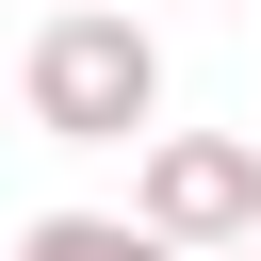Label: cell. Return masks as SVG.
<instances>
[{
	"mask_svg": "<svg viewBox=\"0 0 261 261\" xmlns=\"http://www.w3.org/2000/svg\"><path fill=\"white\" fill-rule=\"evenodd\" d=\"M16 261H179V245H163L147 212H33V228H16Z\"/></svg>",
	"mask_w": 261,
	"mask_h": 261,
	"instance_id": "3",
	"label": "cell"
},
{
	"mask_svg": "<svg viewBox=\"0 0 261 261\" xmlns=\"http://www.w3.org/2000/svg\"><path fill=\"white\" fill-rule=\"evenodd\" d=\"M212 261H245V245H212Z\"/></svg>",
	"mask_w": 261,
	"mask_h": 261,
	"instance_id": "5",
	"label": "cell"
},
{
	"mask_svg": "<svg viewBox=\"0 0 261 261\" xmlns=\"http://www.w3.org/2000/svg\"><path fill=\"white\" fill-rule=\"evenodd\" d=\"M130 212H147L179 261H212V245H245V228H261V147H245V130H147Z\"/></svg>",
	"mask_w": 261,
	"mask_h": 261,
	"instance_id": "2",
	"label": "cell"
},
{
	"mask_svg": "<svg viewBox=\"0 0 261 261\" xmlns=\"http://www.w3.org/2000/svg\"><path fill=\"white\" fill-rule=\"evenodd\" d=\"M245 261H261V228H245Z\"/></svg>",
	"mask_w": 261,
	"mask_h": 261,
	"instance_id": "4",
	"label": "cell"
},
{
	"mask_svg": "<svg viewBox=\"0 0 261 261\" xmlns=\"http://www.w3.org/2000/svg\"><path fill=\"white\" fill-rule=\"evenodd\" d=\"M16 98H33L49 147H130V130L163 114V49H147V16H114V0H49Z\"/></svg>",
	"mask_w": 261,
	"mask_h": 261,
	"instance_id": "1",
	"label": "cell"
}]
</instances>
